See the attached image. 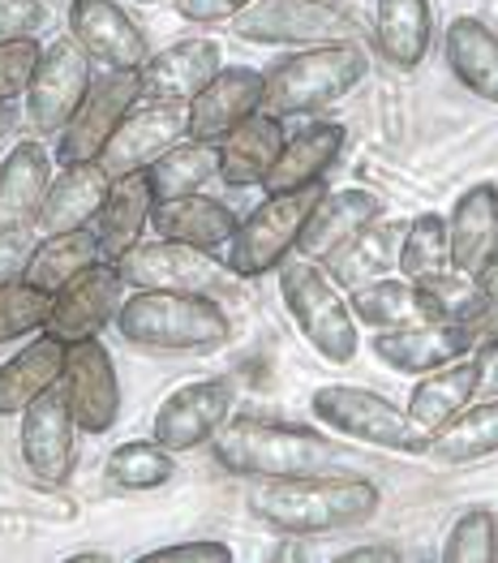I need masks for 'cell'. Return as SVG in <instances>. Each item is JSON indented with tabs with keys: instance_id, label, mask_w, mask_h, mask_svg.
Listing matches in <instances>:
<instances>
[{
	"instance_id": "1",
	"label": "cell",
	"mask_w": 498,
	"mask_h": 563,
	"mask_svg": "<svg viewBox=\"0 0 498 563\" xmlns=\"http://www.w3.org/2000/svg\"><path fill=\"white\" fill-rule=\"evenodd\" d=\"M383 490L369 477H335V473H301V477H263L250 490V512L292 538L344 533L374 520Z\"/></svg>"
},
{
	"instance_id": "2",
	"label": "cell",
	"mask_w": 498,
	"mask_h": 563,
	"mask_svg": "<svg viewBox=\"0 0 498 563\" xmlns=\"http://www.w3.org/2000/svg\"><path fill=\"white\" fill-rule=\"evenodd\" d=\"M112 323L121 340L151 353H202L232 335V319L211 292L168 288H125Z\"/></svg>"
},
{
	"instance_id": "3",
	"label": "cell",
	"mask_w": 498,
	"mask_h": 563,
	"mask_svg": "<svg viewBox=\"0 0 498 563\" xmlns=\"http://www.w3.org/2000/svg\"><path fill=\"white\" fill-rule=\"evenodd\" d=\"M365 78H369V52L357 40L297 47L292 56H279L272 69H263V112L279 121L314 117L340 103L348 91H357Z\"/></svg>"
},
{
	"instance_id": "4",
	"label": "cell",
	"mask_w": 498,
	"mask_h": 563,
	"mask_svg": "<svg viewBox=\"0 0 498 563\" xmlns=\"http://www.w3.org/2000/svg\"><path fill=\"white\" fill-rule=\"evenodd\" d=\"M215 465L232 477H301V473H322L335 465L340 448L331 434H318L310 426L267 422V418H228L224 430L211 439Z\"/></svg>"
},
{
	"instance_id": "5",
	"label": "cell",
	"mask_w": 498,
	"mask_h": 563,
	"mask_svg": "<svg viewBox=\"0 0 498 563\" xmlns=\"http://www.w3.org/2000/svg\"><path fill=\"white\" fill-rule=\"evenodd\" d=\"M275 272H279L284 310L306 335V344L331 366H353L362 353V331H357L362 323L353 319L344 288L322 272V263H310L301 254H288Z\"/></svg>"
},
{
	"instance_id": "6",
	"label": "cell",
	"mask_w": 498,
	"mask_h": 563,
	"mask_svg": "<svg viewBox=\"0 0 498 563\" xmlns=\"http://www.w3.org/2000/svg\"><path fill=\"white\" fill-rule=\"evenodd\" d=\"M322 181L306 189H288V194H267L241 224L228 236L224 245V267L236 280H254L275 272L292 250H297V233L310 216V207L322 194Z\"/></svg>"
},
{
	"instance_id": "7",
	"label": "cell",
	"mask_w": 498,
	"mask_h": 563,
	"mask_svg": "<svg viewBox=\"0 0 498 563\" xmlns=\"http://www.w3.org/2000/svg\"><path fill=\"white\" fill-rule=\"evenodd\" d=\"M310 413L322 430L357 439L387 452H425V434L408 426L405 409H396L383 391L357 383H322L310 396Z\"/></svg>"
},
{
	"instance_id": "8",
	"label": "cell",
	"mask_w": 498,
	"mask_h": 563,
	"mask_svg": "<svg viewBox=\"0 0 498 563\" xmlns=\"http://www.w3.org/2000/svg\"><path fill=\"white\" fill-rule=\"evenodd\" d=\"M228 26L245 44L310 47L331 44V40H353L357 22H353L348 4H327V0H254Z\"/></svg>"
},
{
	"instance_id": "9",
	"label": "cell",
	"mask_w": 498,
	"mask_h": 563,
	"mask_svg": "<svg viewBox=\"0 0 498 563\" xmlns=\"http://www.w3.org/2000/svg\"><path fill=\"white\" fill-rule=\"evenodd\" d=\"M117 276L125 288H168V292H211L220 297L228 280H236L224 267V258H215V250H198L185 241H137L121 258H112Z\"/></svg>"
},
{
	"instance_id": "10",
	"label": "cell",
	"mask_w": 498,
	"mask_h": 563,
	"mask_svg": "<svg viewBox=\"0 0 498 563\" xmlns=\"http://www.w3.org/2000/svg\"><path fill=\"white\" fill-rule=\"evenodd\" d=\"M91 78H95V65L82 47L74 44L69 35L52 40L40 52V65H35V74L26 82V95H22V117H26L31 134L35 139H56L60 125L82 103Z\"/></svg>"
},
{
	"instance_id": "11",
	"label": "cell",
	"mask_w": 498,
	"mask_h": 563,
	"mask_svg": "<svg viewBox=\"0 0 498 563\" xmlns=\"http://www.w3.org/2000/svg\"><path fill=\"white\" fill-rule=\"evenodd\" d=\"M189 139V108L185 103H159V99H137L121 117V125L99 146L95 164L117 181L142 173L151 159H159L168 146Z\"/></svg>"
},
{
	"instance_id": "12",
	"label": "cell",
	"mask_w": 498,
	"mask_h": 563,
	"mask_svg": "<svg viewBox=\"0 0 498 563\" xmlns=\"http://www.w3.org/2000/svg\"><path fill=\"white\" fill-rule=\"evenodd\" d=\"M232 400L236 396L224 378H189L159 400L151 418V439L173 456L198 452L224 430V422L232 418Z\"/></svg>"
},
{
	"instance_id": "13",
	"label": "cell",
	"mask_w": 498,
	"mask_h": 563,
	"mask_svg": "<svg viewBox=\"0 0 498 563\" xmlns=\"http://www.w3.org/2000/svg\"><path fill=\"white\" fill-rule=\"evenodd\" d=\"M134 103H137V69H121V74L99 69V78H91V87L82 95V103L74 108V117L60 125L52 159L60 168L91 164L95 155H99V146L108 142V134L121 125V117Z\"/></svg>"
},
{
	"instance_id": "14",
	"label": "cell",
	"mask_w": 498,
	"mask_h": 563,
	"mask_svg": "<svg viewBox=\"0 0 498 563\" xmlns=\"http://www.w3.org/2000/svg\"><path fill=\"white\" fill-rule=\"evenodd\" d=\"M60 391H65L69 413H74L82 434H108L117 426V418H121V375H117V362L99 335L65 344Z\"/></svg>"
},
{
	"instance_id": "15",
	"label": "cell",
	"mask_w": 498,
	"mask_h": 563,
	"mask_svg": "<svg viewBox=\"0 0 498 563\" xmlns=\"http://www.w3.org/2000/svg\"><path fill=\"white\" fill-rule=\"evenodd\" d=\"M121 297H125V280L117 276V267H112L108 258H99L82 276H74V280L60 284V288L52 292L44 331L56 335L60 344L91 340V335H99V331L117 319Z\"/></svg>"
},
{
	"instance_id": "16",
	"label": "cell",
	"mask_w": 498,
	"mask_h": 563,
	"mask_svg": "<svg viewBox=\"0 0 498 563\" xmlns=\"http://www.w3.org/2000/svg\"><path fill=\"white\" fill-rule=\"evenodd\" d=\"M65 22H69V40L91 56V65L108 69V74L137 69L151 56L142 26L117 0H69Z\"/></svg>"
},
{
	"instance_id": "17",
	"label": "cell",
	"mask_w": 498,
	"mask_h": 563,
	"mask_svg": "<svg viewBox=\"0 0 498 563\" xmlns=\"http://www.w3.org/2000/svg\"><path fill=\"white\" fill-rule=\"evenodd\" d=\"M18 418H22L18 448H22L26 470L40 482H65L74 473V461H78V422L69 413L60 383L47 387L44 396H35Z\"/></svg>"
},
{
	"instance_id": "18",
	"label": "cell",
	"mask_w": 498,
	"mask_h": 563,
	"mask_svg": "<svg viewBox=\"0 0 498 563\" xmlns=\"http://www.w3.org/2000/svg\"><path fill=\"white\" fill-rule=\"evenodd\" d=\"M224 65L220 40H181L164 52H151L137 65V99H159V103H189Z\"/></svg>"
},
{
	"instance_id": "19",
	"label": "cell",
	"mask_w": 498,
	"mask_h": 563,
	"mask_svg": "<svg viewBox=\"0 0 498 563\" xmlns=\"http://www.w3.org/2000/svg\"><path fill=\"white\" fill-rule=\"evenodd\" d=\"M189 139L220 142L245 117L263 112V69L254 65H220V74L189 103Z\"/></svg>"
},
{
	"instance_id": "20",
	"label": "cell",
	"mask_w": 498,
	"mask_h": 563,
	"mask_svg": "<svg viewBox=\"0 0 498 563\" xmlns=\"http://www.w3.org/2000/svg\"><path fill=\"white\" fill-rule=\"evenodd\" d=\"M473 344L468 323H405L374 335V357L400 375H430L455 357H468Z\"/></svg>"
},
{
	"instance_id": "21",
	"label": "cell",
	"mask_w": 498,
	"mask_h": 563,
	"mask_svg": "<svg viewBox=\"0 0 498 563\" xmlns=\"http://www.w3.org/2000/svg\"><path fill=\"white\" fill-rule=\"evenodd\" d=\"M344 146H348V130L340 121H310V125H301L297 134L284 139L258 189L263 194H288V189L318 186L340 164Z\"/></svg>"
},
{
	"instance_id": "22",
	"label": "cell",
	"mask_w": 498,
	"mask_h": 563,
	"mask_svg": "<svg viewBox=\"0 0 498 563\" xmlns=\"http://www.w3.org/2000/svg\"><path fill=\"white\" fill-rule=\"evenodd\" d=\"M383 211L387 207H383V198L374 189H322L318 202L310 207V216H306V224H301V233H297V250L292 254H301L310 263H322L335 245H344L348 236L365 229L369 220H378Z\"/></svg>"
},
{
	"instance_id": "23",
	"label": "cell",
	"mask_w": 498,
	"mask_h": 563,
	"mask_svg": "<svg viewBox=\"0 0 498 563\" xmlns=\"http://www.w3.org/2000/svg\"><path fill=\"white\" fill-rule=\"evenodd\" d=\"M52 168L56 159L35 134L9 146V155L0 159V229H35Z\"/></svg>"
},
{
	"instance_id": "24",
	"label": "cell",
	"mask_w": 498,
	"mask_h": 563,
	"mask_svg": "<svg viewBox=\"0 0 498 563\" xmlns=\"http://www.w3.org/2000/svg\"><path fill=\"white\" fill-rule=\"evenodd\" d=\"M477 391H482V366H477V357L473 353L468 357H455V362L430 371V375H417V387L408 391L405 418L417 434L430 439L434 430H443V426L452 422L468 400H477Z\"/></svg>"
},
{
	"instance_id": "25",
	"label": "cell",
	"mask_w": 498,
	"mask_h": 563,
	"mask_svg": "<svg viewBox=\"0 0 498 563\" xmlns=\"http://www.w3.org/2000/svg\"><path fill=\"white\" fill-rule=\"evenodd\" d=\"M236 224H241V216L228 202L202 194V189L151 202V220H146V229L155 236L185 241V245H198V250H224L228 236L236 233Z\"/></svg>"
},
{
	"instance_id": "26",
	"label": "cell",
	"mask_w": 498,
	"mask_h": 563,
	"mask_svg": "<svg viewBox=\"0 0 498 563\" xmlns=\"http://www.w3.org/2000/svg\"><path fill=\"white\" fill-rule=\"evenodd\" d=\"M498 245V181H477L455 198L447 216V254L452 267L477 276Z\"/></svg>"
},
{
	"instance_id": "27",
	"label": "cell",
	"mask_w": 498,
	"mask_h": 563,
	"mask_svg": "<svg viewBox=\"0 0 498 563\" xmlns=\"http://www.w3.org/2000/svg\"><path fill=\"white\" fill-rule=\"evenodd\" d=\"M288 139L284 121L272 117V112H254L245 117L241 125H232L224 139L215 142L220 146V181L232 189H250V186H263L267 168L275 164L279 146Z\"/></svg>"
},
{
	"instance_id": "28",
	"label": "cell",
	"mask_w": 498,
	"mask_h": 563,
	"mask_svg": "<svg viewBox=\"0 0 498 563\" xmlns=\"http://www.w3.org/2000/svg\"><path fill=\"white\" fill-rule=\"evenodd\" d=\"M112 177L99 168V164H69L60 168V177H52V186L44 194V207L35 216V229L40 233H69V229H87L103 198H108Z\"/></svg>"
},
{
	"instance_id": "29",
	"label": "cell",
	"mask_w": 498,
	"mask_h": 563,
	"mask_svg": "<svg viewBox=\"0 0 498 563\" xmlns=\"http://www.w3.org/2000/svg\"><path fill=\"white\" fill-rule=\"evenodd\" d=\"M443 56H447V69L460 78V87H468L486 103H498V35L490 22L473 13L452 18L443 31Z\"/></svg>"
},
{
	"instance_id": "30",
	"label": "cell",
	"mask_w": 498,
	"mask_h": 563,
	"mask_svg": "<svg viewBox=\"0 0 498 563\" xmlns=\"http://www.w3.org/2000/svg\"><path fill=\"white\" fill-rule=\"evenodd\" d=\"M400 233H405V224H387V220L378 216V220H369L365 229H357L344 245H335V250L322 258V272L340 284L344 292L378 280V276H391V272H396Z\"/></svg>"
},
{
	"instance_id": "31",
	"label": "cell",
	"mask_w": 498,
	"mask_h": 563,
	"mask_svg": "<svg viewBox=\"0 0 498 563\" xmlns=\"http://www.w3.org/2000/svg\"><path fill=\"white\" fill-rule=\"evenodd\" d=\"M374 35L391 69H417L434 44V0H374Z\"/></svg>"
},
{
	"instance_id": "32",
	"label": "cell",
	"mask_w": 498,
	"mask_h": 563,
	"mask_svg": "<svg viewBox=\"0 0 498 563\" xmlns=\"http://www.w3.org/2000/svg\"><path fill=\"white\" fill-rule=\"evenodd\" d=\"M65 371V344L56 335H35L26 349H18L9 362H0V418L22 413L35 396L60 383Z\"/></svg>"
},
{
	"instance_id": "33",
	"label": "cell",
	"mask_w": 498,
	"mask_h": 563,
	"mask_svg": "<svg viewBox=\"0 0 498 563\" xmlns=\"http://www.w3.org/2000/svg\"><path fill=\"white\" fill-rule=\"evenodd\" d=\"M151 202L155 194L146 186V173H130V177H117L108 186V198L99 207V216L91 220L95 236H99V250L103 258H121L130 245L142 241L146 233V220H151Z\"/></svg>"
},
{
	"instance_id": "34",
	"label": "cell",
	"mask_w": 498,
	"mask_h": 563,
	"mask_svg": "<svg viewBox=\"0 0 498 563\" xmlns=\"http://www.w3.org/2000/svg\"><path fill=\"white\" fill-rule=\"evenodd\" d=\"M498 452V396H477L468 400L443 430L425 439V452L434 465H468Z\"/></svg>"
},
{
	"instance_id": "35",
	"label": "cell",
	"mask_w": 498,
	"mask_h": 563,
	"mask_svg": "<svg viewBox=\"0 0 498 563\" xmlns=\"http://www.w3.org/2000/svg\"><path fill=\"white\" fill-rule=\"evenodd\" d=\"M99 258H103V250H99V236H95L91 224L87 229H69V233H44V241H35L31 254H26L22 280L44 288V292H56L60 284L82 276Z\"/></svg>"
},
{
	"instance_id": "36",
	"label": "cell",
	"mask_w": 498,
	"mask_h": 563,
	"mask_svg": "<svg viewBox=\"0 0 498 563\" xmlns=\"http://www.w3.org/2000/svg\"><path fill=\"white\" fill-rule=\"evenodd\" d=\"M146 186L159 198H181V194H198L215 181L220 173V146L215 142L181 139L177 146H168L159 159H151L146 168Z\"/></svg>"
},
{
	"instance_id": "37",
	"label": "cell",
	"mask_w": 498,
	"mask_h": 563,
	"mask_svg": "<svg viewBox=\"0 0 498 563\" xmlns=\"http://www.w3.org/2000/svg\"><path fill=\"white\" fill-rule=\"evenodd\" d=\"M417 288V306H421V323H473L490 297L482 292V284L464 272H439V276H425V280H412Z\"/></svg>"
},
{
	"instance_id": "38",
	"label": "cell",
	"mask_w": 498,
	"mask_h": 563,
	"mask_svg": "<svg viewBox=\"0 0 498 563\" xmlns=\"http://www.w3.org/2000/svg\"><path fill=\"white\" fill-rule=\"evenodd\" d=\"M348 310L362 328L387 331L405 328V323H421V306H417V288L405 276H378V280L362 284L348 292Z\"/></svg>"
},
{
	"instance_id": "39",
	"label": "cell",
	"mask_w": 498,
	"mask_h": 563,
	"mask_svg": "<svg viewBox=\"0 0 498 563\" xmlns=\"http://www.w3.org/2000/svg\"><path fill=\"white\" fill-rule=\"evenodd\" d=\"M103 473L121 490H159L177 477V456L168 448H159L155 439H130V443H117L108 452Z\"/></svg>"
},
{
	"instance_id": "40",
	"label": "cell",
	"mask_w": 498,
	"mask_h": 563,
	"mask_svg": "<svg viewBox=\"0 0 498 563\" xmlns=\"http://www.w3.org/2000/svg\"><path fill=\"white\" fill-rule=\"evenodd\" d=\"M452 267L447 254V216L439 211H421L412 224H405L400 233V250H396V272L405 280H425Z\"/></svg>"
},
{
	"instance_id": "41",
	"label": "cell",
	"mask_w": 498,
	"mask_h": 563,
	"mask_svg": "<svg viewBox=\"0 0 498 563\" xmlns=\"http://www.w3.org/2000/svg\"><path fill=\"white\" fill-rule=\"evenodd\" d=\"M447 563H495L498 560V517L490 508H468L443 538Z\"/></svg>"
},
{
	"instance_id": "42",
	"label": "cell",
	"mask_w": 498,
	"mask_h": 563,
	"mask_svg": "<svg viewBox=\"0 0 498 563\" xmlns=\"http://www.w3.org/2000/svg\"><path fill=\"white\" fill-rule=\"evenodd\" d=\"M47 306H52V292L35 288V284L26 280L0 284V344H13L22 335L44 331Z\"/></svg>"
},
{
	"instance_id": "43",
	"label": "cell",
	"mask_w": 498,
	"mask_h": 563,
	"mask_svg": "<svg viewBox=\"0 0 498 563\" xmlns=\"http://www.w3.org/2000/svg\"><path fill=\"white\" fill-rule=\"evenodd\" d=\"M40 52H44L40 35L0 44V103H18L26 95V82H31L35 65H40Z\"/></svg>"
},
{
	"instance_id": "44",
	"label": "cell",
	"mask_w": 498,
	"mask_h": 563,
	"mask_svg": "<svg viewBox=\"0 0 498 563\" xmlns=\"http://www.w3.org/2000/svg\"><path fill=\"white\" fill-rule=\"evenodd\" d=\"M47 26L44 0H0V44L9 40H35Z\"/></svg>"
},
{
	"instance_id": "45",
	"label": "cell",
	"mask_w": 498,
	"mask_h": 563,
	"mask_svg": "<svg viewBox=\"0 0 498 563\" xmlns=\"http://www.w3.org/2000/svg\"><path fill=\"white\" fill-rule=\"evenodd\" d=\"M232 547L220 538H193V542H173V547H155L146 551L142 563H232Z\"/></svg>"
},
{
	"instance_id": "46",
	"label": "cell",
	"mask_w": 498,
	"mask_h": 563,
	"mask_svg": "<svg viewBox=\"0 0 498 563\" xmlns=\"http://www.w3.org/2000/svg\"><path fill=\"white\" fill-rule=\"evenodd\" d=\"M254 0H173V9L181 13L185 22L198 26H215V22H232L241 9H250Z\"/></svg>"
},
{
	"instance_id": "47",
	"label": "cell",
	"mask_w": 498,
	"mask_h": 563,
	"mask_svg": "<svg viewBox=\"0 0 498 563\" xmlns=\"http://www.w3.org/2000/svg\"><path fill=\"white\" fill-rule=\"evenodd\" d=\"M31 245H35L31 229H0V284L22 280V267H26Z\"/></svg>"
},
{
	"instance_id": "48",
	"label": "cell",
	"mask_w": 498,
	"mask_h": 563,
	"mask_svg": "<svg viewBox=\"0 0 498 563\" xmlns=\"http://www.w3.org/2000/svg\"><path fill=\"white\" fill-rule=\"evenodd\" d=\"M477 366H482V391L477 396H498V340H486L473 349Z\"/></svg>"
},
{
	"instance_id": "49",
	"label": "cell",
	"mask_w": 498,
	"mask_h": 563,
	"mask_svg": "<svg viewBox=\"0 0 498 563\" xmlns=\"http://www.w3.org/2000/svg\"><path fill=\"white\" fill-rule=\"evenodd\" d=\"M335 560L340 563H396L400 551H396L391 542H378V547H348V551H340Z\"/></svg>"
},
{
	"instance_id": "50",
	"label": "cell",
	"mask_w": 498,
	"mask_h": 563,
	"mask_svg": "<svg viewBox=\"0 0 498 563\" xmlns=\"http://www.w3.org/2000/svg\"><path fill=\"white\" fill-rule=\"evenodd\" d=\"M468 328H473V340H477V344L498 340V301H490V306H486V310H482V314H477ZM477 344H473V349H477Z\"/></svg>"
},
{
	"instance_id": "51",
	"label": "cell",
	"mask_w": 498,
	"mask_h": 563,
	"mask_svg": "<svg viewBox=\"0 0 498 563\" xmlns=\"http://www.w3.org/2000/svg\"><path fill=\"white\" fill-rule=\"evenodd\" d=\"M473 280L482 284V292H486L490 301H498V245H495V254L486 258V267H482V272H477Z\"/></svg>"
},
{
	"instance_id": "52",
	"label": "cell",
	"mask_w": 498,
	"mask_h": 563,
	"mask_svg": "<svg viewBox=\"0 0 498 563\" xmlns=\"http://www.w3.org/2000/svg\"><path fill=\"white\" fill-rule=\"evenodd\" d=\"M18 130V108L13 103H0V142Z\"/></svg>"
},
{
	"instance_id": "53",
	"label": "cell",
	"mask_w": 498,
	"mask_h": 563,
	"mask_svg": "<svg viewBox=\"0 0 498 563\" xmlns=\"http://www.w3.org/2000/svg\"><path fill=\"white\" fill-rule=\"evenodd\" d=\"M134 4H159V0H134Z\"/></svg>"
},
{
	"instance_id": "54",
	"label": "cell",
	"mask_w": 498,
	"mask_h": 563,
	"mask_svg": "<svg viewBox=\"0 0 498 563\" xmlns=\"http://www.w3.org/2000/svg\"><path fill=\"white\" fill-rule=\"evenodd\" d=\"M327 4H348V0H327Z\"/></svg>"
}]
</instances>
